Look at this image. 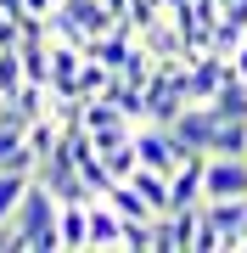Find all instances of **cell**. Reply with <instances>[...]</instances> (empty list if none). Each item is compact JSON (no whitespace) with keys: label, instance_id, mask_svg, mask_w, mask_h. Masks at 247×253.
Here are the masks:
<instances>
[{"label":"cell","instance_id":"obj_17","mask_svg":"<svg viewBox=\"0 0 247 253\" xmlns=\"http://www.w3.org/2000/svg\"><path fill=\"white\" fill-rule=\"evenodd\" d=\"M112 79H118V73H112L107 62H96V56H84V68H79V96H84V101L107 96V90H112Z\"/></svg>","mask_w":247,"mask_h":253},{"label":"cell","instance_id":"obj_16","mask_svg":"<svg viewBox=\"0 0 247 253\" xmlns=\"http://www.w3.org/2000/svg\"><path fill=\"white\" fill-rule=\"evenodd\" d=\"M28 152H34V158H51L56 152V146H62V124H56V118L45 113V118H34V124H28Z\"/></svg>","mask_w":247,"mask_h":253},{"label":"cell","instance_id":"obj_9","mask_svg":"<svg viewBox=\"0 0 247 253\" xmlns=\"http://www.w3.org/2000/svg\"><path fill=\"white\" fill-rule=\"evenodd\" d=\"M90 248H124V214L107 197L90 203Z\"/></svg>","mask_w":247,"mask_h":253},{"label":"cell","instance_id":"obj_20","mask_svg":"<svg viewBox=\"0 0 247 253\" xmlns=\"http://www.w3.org/2000/svg\"><path fill=\"white\" fill-rule=\"evenodd\" d=\"M124 248L129 253H152V219H124Z\"/></svg>","mask_w":247,"mask_h":253},{"label":"cell","instance_id":"obj_23","mask_svg":"<svg viewBox=\"0 0 247 253\" xmlns=\"http://www.w3.org/2000/svg\"><path fill=\"white\" fill-rule=\"evenodd\" d=\"M236 73L247 79V40H242V51H236Z\"/></svg>","mask_w":247,"mask_h":253},{"label":"cell","instance_id":"obj_24","mask_svg":"<svg viewBox=\"0 0 247 253\" xmlns=\"http://www.w3.org/2000/svg\"><path fill=\"white\" fill-rule=\"evenodd\" d=\"M157 6H163V11H180V6H191V0H157Z\"/></svg>","mask_w":247,"mask_h":253},{"label":"cell","instance_id":"obj_22","mask_svg":"<svg viewBox=\"0 0 247 253\" xmlns=\"http://www.w3.org/2000/svg\"><path fill=\"white\" fill-rule=\"evenodd\" d=\"M191 253H230V242H225V236L208 225V219H202V225H197V242H191Z\"/></svg>","mask_w":247,"mask_h":253},{"label":"cell","instance_id":"obj_13","mask_svg":"<svg viewBox=\"0 0 247 253\" xmlns=\"http://www.w3.org/2000/svg\"><path fill=\"white\" fill-rule=\"evenodd\" d=\"M208 152H219V158H247V118H219Z\"/></svg>","mask_w":247,"mask_h":253},{"label":"cell","instance_id":"obj_8","mask_svg":"<svg viewBox=\"0 0 247 253\" xmlns=\"http://www.w3.org/2000/svg\"><path fill=\"white\" fill-rule=\"evenodd\" d=\"M141 45H146L157 62H174V56H185V34H180V23H174L169 11H157V17L141 28Z\"/></svg>","mask_w":247,"mask_h":253},{"label":"cell","instance_id":"obj_19","mask_svg":"<svg viewBox=\"0 0 247 253\" xmlns=\"http://www.w3.org/2000/svg\"><path fill=\"white\" fill-rule=\"evenodd\" d=\"M242 40H247V28L236 17H225L219 11V23H213V40H208V51H219V56H236L242 51Z\"/></svg>","mask_w":247,"mask_h":253},{"label":"cell","instance_id":"obj_3","mask_svg":"<svg viewBox=\"0 0 247 253\" xmlns=\"http://www.w3.org/2000/svg\"><path fill=\"white\" fill-rule=\"evenodd\" d=\"M135 152H141V163H146V169H157V174H174L185 158H191V146L174 135L169 124H135Z\"/></svg>","mask_w":247,"mask_h":253},{"label":"cell","instance_id":"obj_15","mask_svg":"<svg viewBox=\"0 0 247 253\" xmlns=\"http://www.w3.org/2000/svg\"><path fill=\"white\" fill-rule=\"evenodd\" d=\"M107 101H112V107L129 118V124H141V118H146V90H141V84H129V79H112Z\"/></svg>","mask_w":247,"mask_h":253},{"label":"cell","instance_id":"obj_11","mask_svg":"<svg viewBox=\"0 0 247 253\" xmlns=\"http://www.w3.org/2000/svg\"><path fill=\"white\" fill-rule=\"evenodd\" d=\"M0 169H23V174H34V169H39V158L28 152L23 129H11V124H0Z\"/></svg>","mask_w":247,"mask_h":253},{"label":"cell","instance_id":"obj_2","mask_svg":"<svg viewBox=\"0 0 247 253\" xmlns=\"http://www.w3.org/2000/svg\"><path fill=\"white\" fill-rule=\"evenodd\" d=\"M34 180L51 191L56 203H96V191H90V180L79 174V163L68 158V146H56L51 158H39V169H34Z\"/></svg>","mask_w":247,"mask_h":253},{"label":"cell","instance_id":"obj_25","mask_svg":"<svg viewBox=\"0 0 247 253\" xmlns=\"http://www.w3.org/2000/svg\"><path fill=\"white\" fill-rule=\"evenodd\" d=\"M225 6H236V0H219V11H225Z\"/></svg>","mask_w":247,"mask_h":253},{"label":"cell","instance_id":"obj_6","mask_svg":"<svg viewBox=\"0 0 247 253\" xmlns=\"http://www.w3.org/2000/svg\"><path fill=\"white\" fill-rule=\"evenodd\" d=\"M213 124H219V118H213V107H208V101H185V107H180V118H174V135H180L185 146H191V152H208V146H213Z\"/></svg>","mask_w":247,"mask_h":253},{"label":"cell","instance_id":"obj_5","mask_svg":"<svg viewBox=\"0 0 247 253\" xmlns=\"http://www.w3.org/2000/svg\"><path fill=\"white\" fill-rule=\"evenodd\" d=\"M202 197H247V158H219V152H208Z\"/></svg>","mask_w":247,"mask_h":253},{"label":"cell","instance_id":"obj_12","mask_svg":"<svg viewBox=\"0 0 247 253\" xmlns=\"http://www.w3.org/2000/svg\"><path fill=\"white\" fill-rule=\"evenodd\" d=\"M208 107H213V118H247V79H242V73H230L219 90H213Z\"/></svg>","mask_w":247,"mask_h":253},{"label":"cell","instance_id":"obj_1","mask_svg":"<svg viewBox=\"0 0 247 253\" xmlns=\"http://www.w3.org/2000/svg\"><path fill=\"white\" fill-rule=\"evenodd\" d=\"M56 214H62V203L51 197L45 186H28V197L17 203V214L6 219V231H11V253H62V231H56Z\"/></svg>","mask_w":247,"mask_h":253},{"label":"cell","instance_id":"obj_7","mask_svg":"<svg viewBox=\"0 0 247 253\" xmlns=\"http://www.w3.org/2000/svg\"><path fill=\"white\" fill-rule=\"evenodd\" d=\"M202 174H208V152H191L180 169L169 174V197H174V208H197V203H202ZM174 208H169V214H174Z\"/></svg>","mask_w":247,"mask_h":253},{"label":"cell","instance_id":"obj_10","mask_svg":"<svg viewBox=\"0 0 247 253\" xmlns=\"http://www.w3.org/2000/svg\"><path fill=\"white\" fill-rule=\"evenodd\" d=\"M56 231H62V248L68 253H84V248H90V203H62Z\"/></svg>","mask_w":247,"mask_h":253},{"label":"cell","instance_id":"obj_4","mask_svg":"<svg viewBox=\"0 0 247 253\" xmlns=\"http://www.w3.org/2000/svg\"><path fill=\"white\" fill-rule=\"evenodd\" d=\"M84 129H90V141H96V152L101 146H118V141H129L135 135V124L112 107L107 96H96V101H84Z\"/></svg>","mask_w":247,"mask_h":253},{"label":"cell","instance_id":"obj_18","mask_svg":"<svg viewBox=\"0 0 247 253\" xmlns=\"http://www.w3.org/2000/svg\"><path fill=\"white\" fill-rule=\"evenodd\" d=\"M101 163L112 169V180H129V174L141 169V152H135V135L118 141V146H101Z\"/></svg>","mask_w":247,"mask_h":253},{"label":"cell","instance_id":"obj_21","mask_svg":"<svg viewBox=\"0 0 247 253\" xmlns=\"http://www.w3.org/2000/svg\"><path fill=\"white\" fill-rule=\"evenodd\" d=\"M17 84H23V56H17V45H11V51H0V90H17Z\"/></svg>","mask_w":247,"mask_h":253},{"label":"cell","instance_id":"obj_14","mask_svg":"<svg viewBox=\"0 0 247 253\" xmlns=\"http://www.w3.org/2000/svg\"><path fill=\"white\" fill-rule=\"evenodd\" d=\"M28 186H34V174H23V169H0V225L17 214V203L28 197Z\"/></svg>","mask_w":247,"mask_h":253}]
</instances>
